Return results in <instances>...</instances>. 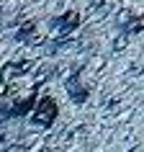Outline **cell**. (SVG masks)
Instances as JSON below:
<instances>
[{
	"instance_id": "obj_1",
	"label": "cell",
	"mask_w": 144,
	"mask_h": 152,
	"mask_svg": "<svg viewBox=\"0 0 144 152\" xmlns=\"http://www.w3.org/2000/svg\"><path fill=\"white\" fill-rule=\"evenodd\" d=\"M44 103V111H36V121H44V124H49V121L54 119V113H57V106H54V101H49V98H44L41 101Z\"/></svg>"
}]
</instances>
